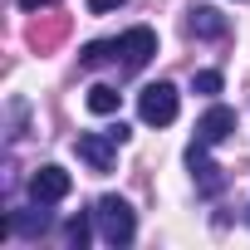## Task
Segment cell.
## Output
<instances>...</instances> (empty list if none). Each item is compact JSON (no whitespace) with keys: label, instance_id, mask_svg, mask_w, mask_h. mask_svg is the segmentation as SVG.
<instances>
[{"label":"cell","instance_id":"7c38bea8","mask_svg":"<svg viewBox=\"0 0 250 250\" xmlns=\"http://www.w3.org/2000/svg\"><path fill=\"white\" fill-rule=\"evenodd\" d=\"M64 235H69V245H79V250H83V245H88V216H74V221L64 226Z\"/></svg>","mask_w":250,"mask_h":250},{"label":"cell","instance_id":"30bf717a","mask_svg":"<svg viewBox=\"0 0 250 250\" xmlns=\"http://www.w3.org/2000/svg\"><path fill=\"white\" fill-rule=\"evenodd\" d=\"M10 230H20V235H44V230H49V216H44V211H15L5 226H0V235H10Z\"/></svg>","mask_w":250,"mask_h":250},{"label":"cell","instance_id":"2e32d148","mask_svg":"<svg viewBox=\"0 0 250 250\" xmlns=\"http://www.w3.org/2000/svg\"><path fill=\"white\" fill-rule=\"evenodd\" d=\"M44 5H54V0H20V10H30V15H35V10H44Z\"/></svg>","mask_w":250,"mask_h":250},{"label":"cell","instance_id":"5b68a950","mask_svg":"<svg viewBox=\"0 0 250 250\" xmlns=\"http://www.w3.org/2000/svg\"><path fill=\"white\" fill-rule=\"evenodd\" d=\"M118 54H123V69H128V74H138V69L157 54V35H152L147 25H138V30H128V35L118 40Z\"/></svg>","mask_w":250,"mask_h":250},{"label":"cell","instance_id":"6da1fadb","mask_svg":"<svg viewBox=\"0 0 250 250\" xmlns=\"http://www.w3.org/2000/svg\"><path fill=\"white\" fill-rule=\"evenodd\" d=\"M93 221H98V235H103L108 245H128V240L138 235L133 206L123 201V196H103V201H98V211H93Z\"/></svg>","mask_w":250,"mask_h":250},{"label":"cell","instance_id":"8992f818","mask_svg":"<svg viewBox=\"0 0 250 250\" xmlns=\"http://www.w3.org/2000/svg\"><path fill=\"white\" fill-rule=\"evenodd\" d=\"M69 187H74V177H69L64 167H40V172L30 177V196H35L40 206H49V201H64V196H69Z\"/></svg>","mask_w":250,"mask_h":250},{"label":"cell","instance_id":"7a4b0ae2","mask_svg":"<svg viewBox=\"0 0 250 250\" xmlns=\"http://www.w3.org/2000/svg\"><path fill=\"white\" fill-rule=\"evenodd\" d=\"M138 118L152 123V128H167V123L177 118V88L172 83H147L138 93Z\"/></svg>","mask_w":250,"mask_h":250},{"label":"cell","instance_id":"9c48e42d","mask_svg":"<svg viewBox=\"0 0 250 250\" xmlns=\"http://www.w3.org/2000/svg\"><path fill=\"white\" fill-rule=\"evenodd\" d=\"M191 35H196V40H221V35H226V15L211 10V5H196V10H191Z\"/></svg>","mask_w":250,"mask_h":250},{"label":"cell","instance_id":"52a82bcc","mask_svg":"<svg viewBox=\"0 0 250 250\" xmlns=\"http://www.w3.org/2000/svg\"><path fill=\"white\" fill-rule=\"evenodd\" d=\"M187 162H191V172H196V191H201V196H216V191L226 187L221 167L206 157V147H201V143H191V147H187Z\"/></svg>","mask_w":250,"mask_h":250},{"label":"cell","instance_id":"8fae6325","mask_svg":"<svg viewBox=\"0 0 250 250\" xmlns=\"http://www.w3.org/2000/svg\"><path fill=\"white\" fill-rule=\"evenodd\" d=\"M88 113H98V118L118 113V88H113V83H93V88H88Z\"/></svg>","mask_w":250,"mask_h":250},{"label":"cell","instance_id":"ba28073f","mask_svg":"<svg viewBox=\"0 0 250 250\" xmlns=\"http://www.w3.org/2000/svg\"><path fill=\"white\" fill-rule=\"evenodd\" d=\"M64 35H69V20H64V15H40V20L30 25V44H35L40 54H44V49H54Z\"/></svg>","mask_w":250,"mask_h":250},{"label":"cell","instance_id":"4fadbf2b","mask_svg":"<svg viewBox=\"0 0 250 250\" xmlns=\"http://www.w3.org/2000/svg\"><path fill=\"white\" fill-rule=\"evenodd\" d=\"M113 49H118V44H88V49H83V69H98L103 59H113Z\"/></svg>","mask_w":250,"mask_h":250},{"label":"cell","instance_id":"3957f363","mask_svg":"<svg viewBox=\"0 0 250 250\" xmlns=\"http://www.w3.org/2000/svg\"><path fill=\"white\" fill-rule=\"evenodd\" d=\"M118 147L123 143L113 133H79V143H74V152H79V162H88V172H113Z\"/></svg>","mask_w":250,"mask_h":250},{"label":"cell","instance_id":"9a60e30c","mask_svg":"<svg viewBox=\"0 0 250 250\" xmlns=\"http://www.w3.org/2000/svg\"><path fill=\"white\" fill-rule=\"evenodd\" d=\"M118 5H123V0H88V10H93V15H108V10H118Z\"/></svg>","mask_w":250,"mask_h":250},{"label":"cell","instance_id":"5bb4252c","mask_svg":"<svg viewBox=\"0 0 250 250\" xmlns=\"http://www.w3.org/2000/svg\"><path fill=\"white\" fill-rule=\"evenodd\" d=\"M196 93H206V98L221 93V74H216V69H201V74H196Z\"/></svg>","mask_w":250,"mask_h":250},{"label":"cell","instance_id":"277c9868","mask_svg":"<svg viewBox=\"0 0 250 250\" xmlns=\"http://www.w3.org/2000/svg\"><path fill=\"white\" fill-rule=\"evenodd\" d=\"M235 133V108H226V103H211L206 113H201V123H196V143L201 147H216V143H226Z\"/></svg>","mask_w":250,"mask_h":250}]
</instances>
